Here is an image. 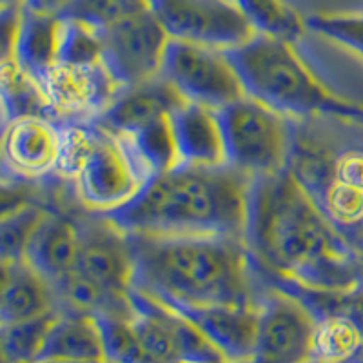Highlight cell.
I'll use <instances>...</instances> for the list:
<instances>
[{"label": "cell", "instance_id": "52a82bcc", "mask_svg": "<svg viewBox=\"0 0 363 363\" xmlns=\"http://www.w3.org/2000/svg\"><path fill=\"white\" fill-rule=\"evenodd\" d=\"M160 74L187 102L222 109L245 96L227 51L169 38Z\"/></svg>", "mask_w": 363, "mask_h": 363}, {"label": "cell", "instance_id": "9c48e42d", "mask_svg": "<svg viewBox=\"0 0 363 363\" xmlns=\"http://www.w3.org/2000/svg\"><path fill=\"white\" fill-rule=\"evenodd\" d=\"M165 33L174 40L229 51L255 31L233 0H145Z\"/></svg>", "mask_w": 363, "mask_h": 363}, {"label": "cell", "instance_id": "8992f818", "mask_svg": "<svg viewBox=\"0 0 363 363\" xmlns=\"http://www.w3.org/2000/svg\"><path fill=\"white\" fill-rule=\"evenodd\" d=\"M225 162L247 177H271L289 169L296 124L251 96L218 109Z\"/></svg>", "mask_w": 363, "mask_h": 363}, {"label": "cell", "instance_id": "277c9868", "mask_svg": "<svg viewBox=\"0 0 363 363\" xmlns=\"http://www.w3.org/2000/svg\"><path fill=\"white\" fill-rule=\"evenodd\" d=\"M57 173L73 186L77 199L95 215L125 206L153 177L124 135L100 120L60 122Z\"/></svg>", "mask_w": 363, "mask_h": 363}, {"label": "cell", "instance_id": "484cf974", "mask_svg": "<svg viewBox=\"0 0 363 363\" xmlns=\"http://www.w3.org/2000/svg\"><path fill=\"white\" fill-rule=\"evenodd\" d=\"M57 62L80 66L102 64V35L99 29L89 28L82 22L62 18Z\"/></svg>", "mask_w": 363, "mask_h": 363}, {"label": "cell", "instance_id": "6da1fadb", "mask_svg": "<svg viewBox=\"0 0 363 363\" xmlns=\"http://www.w3.org/2000/svg\"><path fill=\"white\" fill-rule=\"evenodd\" d=\"M245 245L262 269L322 291L363 281V265L289 169L252 178Z\"/></svg>", "mask_w": 363, "mask_h": 363}, {"label": "cell", "instance_id": "4316f807", "mask_svg": "<svg viewBox=\"0 0 363 363\" xmlns=\"http://www.w3.org/2000/svg\"><path fill=\"white\" fill-rule=\"evenodd\" d=\"M144 6H147L145 0H71L60 18L82 22L102 31Z\"/></svg>", "mask_w": 363, "mask_h": 363}, {"label": "cell", "instance_id": "1f68e13d", "mask_svg": "<svg viewBox=\"0 0 363 363\" xmlns=\"http://www.w3.org/2000/svg\"><path fill=\"white\" fill-rule=\"evenodd\" d=\"M2 8H24L26 0H0Z\"/></svg>", "mask_w": 363, "mask_h": 363}, {"label": "cell", "instance_id": "d590c367", "mask_svg": "<svg viewBox=\"0 0 363 363\" xmlns=\"http://www.w3.org/2000/svg\"><path fill=\"white\" fill-rule=\"evenodd\" d=\"M244 363H251V362H244Z\"/></svg>", "mask_w": 363, "mask_h": 363}, {"label": "cell", "instance_id": "5b68a950", "mask_svg": "<svg viewBox=\"0 0 363 363\" xmlns=\"http://www.w3.org/2000/svg\"><path fill=\"white\" fill-rule=\"evenodd\" d=\"M227 55L245 95L293 120L329 116L354 122L362 109L329 93L301 60L293 42L255 35Z\"/></svg>", "mask_w": 363, "mask_h": 363}, {"label": "cell", "instance_id": "e0dca14e", "mask_svg": "<svg viewBox=\"0 0 363 363\" xmlns=\"http://www.w3.org/2000/svg\"><path fill=\"white\" fill-rule=\"evenodd\" d=\"M79 255L80 222L51 211L31 240L26 260L55 287L77 271Z\"/></svg>", "mask_w": 363, "mask_h": 363}, {"label": "cell", "instance_id": "f546056e", "mask_svg": "<svg viewBox=\"0 0 363 363\" xmlns=\"http://www.w3.org/2000/svg\"><path fill=\"white\" fill-rule=\"evenodd\" d=\"M330 173L345 186L363 191V147H343L330 153Z\"/></svg>", "mask_w": 363, "mask_h": 363}, {"label": "cell", "instance_id": "d4e9b609", "mask_svg": "<svg viewBox=\"0 0 363 363\" xmlns=\"http://www.w3.org/2000/svg\"><path fill=\"white\" fill-rule=\"evenodd\" d=\"M108 363H158L145 351L133 327L131 316L96 314Z\"/></svg>", "mask_w": 363, "mask_h": 363}, {"label": "cell", "instance_id": "d6a6232c", "mask_svg": "<svg viewBox=\"0 0 363 363\" xmlns=\"http://www.w3.org/2000/svg\"><path fill=\"white\" fill-rule=\"evenodd\" d=\"M343 363H363V343H362V347H359L358 351H356L354 354L351 356V358L347 359V362H343Z\"/></svg>", "mask_w": 363, "mask_h": 363}, {"label": "cell", "instance_id": "3957f363", "mask_svg": "<svg viewBox=\"0 0 363 363\" xmlns=\"http://www.w3.org/2000/svg\"><path fill=\"white\" fill-rule=\"evenodd\" d=\"M133 285L157 298L189 303L260 306L269 289L244 240L128 233Z\"/></svg>", "mask_w": 363, "mask_h": 363}, {"label": "cell", "instance_id": "4dcf8cb0", "mask_svg": "<svg viewBox=\"0 0 363 363\" xmlns=\"http://www.w3.org/2000/svg\"><path fill=\"white\" fill-rule=\"evenodd\" d=\"M71 0H26V9H31V11L44 13V15H55V17H60L64 13V9L69 6Z\"/></svg>", "mask_w": 363, "mask_h": 363}, {"label": "cell", "instance_id": "836d02e7", "mask_svg": "<svg viewBox=\"0 0 363 363\" xmlns=\"http://www.w3.org/2000/svg\"><path fill=\"white\" fill-rule=\"evenodd\" d=\"M306 363H335V362H327V359H322V358H311L307 359Z\"/></svg>", "mask_w": 363, "mask_h": 363}, {"label": "cell", "instance_id": "7402d4cb", "mask_svg": "<svg viewBox=\"0 0 363 363\" xmlns=\"http://www.w3.org/2000/svg\"><path fill=\"white\" fill-rule=\"evenodd\" d=\"M57 316L58 311H53L44 316L2 325L0 347L4 363H37Z\"/></svg>", "mask_w": 363, "mask_h": 363}, {"label": "cell", "instance_id": "cb8c5ba5", "mask_svg": "<svg viewBox=\"0 0 363 363\" xmlns=\"http://www.w3.org/2000/svg\"><path fill=\"white\" fill-rule=\"evenodd\" d=\"M51 211L37 203H21L4 211L0 223V252L2 262L24 260L29 244L37 235L38 227Z\"/></svg>", "mask_w": 363, "mask_h": 363}, {"label": "cell", "instance_id": "44dd1931", "mask_svg": "<svg viewBox=\"0 0 363 363\" xmlns=\"http://www.w3.org/2000/svg\"><path fill=\"white\" fill-rule=\"evenodd\" d=\"M256 35L296 42L306 33V21L284 0H233Z\"/></svg>", "mask_w": 363, "mask_h": 363}, {"label": "cell", "instance_id": "2e32d148", "mask_svg": "<svg viewBox=\"0 0 363 363\" xmlns=\"http://www.w3.org/2000/svg\"><path fill=\"white\" fill-rule=\"evenodd\" d=\"M169 120L178 164L200 167L227 164L216 109L184 100L171 111Z\"/></svg>", "mask_w": 363, "mask_h": 363}, {"label": "cell", "instance_id": "4fadbf2b", "mask_svg": "<svg viewBox=\"0 0 363 363\" xmlns=\"http://www.w3.org/2000/svg\"><path fill=\"white\" fill-rule=\"evenodd\" d=\"M113 296L125 298L135 280L129 235L102 215L80 222V255L77 271Z\"/></svg>", "mask_w": 363, "mask_h": 363}, {"label": "cell", "instance_id": "7c38bea8", "mask_svg": "<svg viewBox=\"0 0 363 363\" xmlns=\"http://www.w3.org/2000/svg\"><path fill=\"white\" fill-rule=\"evenodd\" d=\"M37 82L58 122L100 118L124 89L104 62H55Z\"/></svg>", "mask_w": 363, "mask_h": 363}, {"label": "cell", "instance_id": "30bf717a", "mask_svg": "<svg viewBox=\"0 0 363 363\" xmlns=\"http://www.w3.org/2000/svg\"><path fill=\"white\" fill-rule=\"evenodd\" d=\"M100 35L104 64L124 89L160 74L169 35L147 6L102 29Z\"/></svg>", "mask_w": 363, "mask_h": 363}, {"label": "cell", "instance_id": "9a60e30c", "mask_svg": "<svg viewBox=\"0 0 363 363\" xmlns=\"http://www.w3.org/2000/svg\"><path fill=\"white\" fill-rule=\"evenodd\" d=\"M157 298V296H155ZM193 323L222 352L225 362H252L258 335V306H227V303H189V301L158 298Z\"/></svg>", "mask_w": 363, "mask_h": 363}, {"label": "cell", "instance_id": "5bb4252c", "mask_svg": "<svg viewBox=\"0 0 363 363\" xmlns=\"http://www.w3.org/2000/svg\"><path fill=\"white\" fill-rule=\"evenodd\" d=\"M60 122L44 115H24L4 122L2 167L13 180H40L57 173Z\"/></svg>", "mask_w": 363, "mask_h": 363}, {"label": "cell", "instance_id": "e575fe53", "mask_svg": "<svg viewBox=\"0 0 363 363\" xmlns=\"http://www.w3.org/2000/svg\"><path fill=\"white\" fill-rule=\"evenodd\" d=\"M354 122H356V124H362L363 125V108L359 109V113H358V116H356Z\"/></svg>", "mask_w": 363, "mask_h": 363}, {"label": "cell", "instance_id": "ac0fdd59", "mask_svg": "<svg viewBox=\"0 0 363 363\" xmlns=\"http://www.w3.org/2000/svg\"><path fill=\"white\" fill-rule=\"evenodd\" d=\"M2 325L58 311L51 284L28 260L2 262Z\"/></svg>", "mask_w": 363, "mask_h": 363}, {"label": "cell", "instance_id": "ffe728a7", "mask_svg": "<svg viewBox=\"0 0 363 363\" xmlns=\"http://www.w3.org/2000/svg\"><path fill=\"white\" fill-rule=\"evenodd\" d=\"M62 18L55 15L26 9L22 11L21 28L11 57L22 69L38 80L57 62Z\"/></svg>", "mask_w": 363, "mask_h": 363}, {"label": "cell", "instance_id": "603a6c76", "mask_svg": "<svg viewBox=\"0 0 363 363\" xmlns=\"http://www.w3.org/2000/svg\"><path fill=\"white\" fill-rule=\"evenodd\" d=\"M362 343V333L345 314H327V316L316 320L313 338V358L343 363L358 351Z\"/></svg>", "mask_w": 363, "mask_h": 363}, {"label": "cell", "instance_id": "8fae6325", "mask_svg": "<svg viewBox=\"0 0 363 363\" xmlns=\"http://www.w3.org/2000/svg\"><path fill=\"white\" fill-rule=\"evenodd\" d=\"M251 363H306L313 358L316 318L300 300L269 287L260 300Z\"/></svg>", "mask_w": 363, "mask_h": 363}, {"label": "cell", "instance_id": "d6986e66", "mask_svg": "<svg viewBox=\"0 0 363 363\" xmlns=\"http://www.w3.org/2000/svg\"><path fill=\"white\" fill-rule=\"evenodd\" d=\"M42 362H106L96 318L58 311L37 363Z\"/></svg>", "mask_w": 363, "mask_h": 363}, {"label": "cell", "instance_id": "f1b7e54d", "mask_svg": "<svg viewBox=\"0 0 363 363\" xmlns=\"http://www.w3.org/2000/svg\"><path fill=\"white\" fill-rule=\"evenodd\" d=\"M318 313L320 318L335 313L345 314L363 336V281L347 291H322L318 301Z\"/></svg>", "mask_w": 363, "mask_h": 363}, {"label": "cell", "instance_id": "ba28073f", "mask_svg": "<svg viewBox=\"0 0 363 363\" xmlns=\"http://www.w3.org/2000/svg\"><path fill=\"white\" fill-rule=\"evenodd\" d=\"M131 322L145 351L158 363H229L186 318L133 285Z\"/></svg>", "mask_w": 363, "mask_h": 363}, {"label": "cell", "instance_id": "7a4b0ae2", "mask_svg": "<svg viewBox=\"0 0 363 363\" xmlns=\"http://www.w3.org/2000/svg\"><path fill=\"white\" fill-rule=\"evenodd\" d=\"M252 178L231 165L178 164L155 174L106 218L125 233L244 240Z\"/></svg>", "mask_w": 363, "mask_h": 363}, {"label": "cell", "instance_id": "83f0119b", "mask_svg": "<svg viewBox=\"0 0 363 363\" xmlns=\"http://www.w3.org/2000/svg\"><path fill=\"white\" fill-rule=\"evenodd\" d=\"M307 29L330 38L363 57V15H313Z\"/></svg>", "mask_w": 363, "mask_h": 363}]
</instances>
